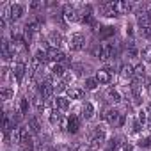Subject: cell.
Segmentation results:
<instances>
[{"instance_id":"cell-20","label":"cell","mask_w":151,"mask_h":151,"mask_svg":"<svg viewBox=\"0 0 151 151\" xmlns=\"http://www.w3.org/2000/svg\"><path fill=\"white\" fill-rule=\"evenodd\" d=\"M123 146L124 142H121V137H109L103 146V151H121Z\"/></svg>"},{"instance_id":"cell-32","label":"cell","mask_w":151,"mask_h":151,"mask_svg":"<svg viewBox=\"0 0 151 151\" xmlns=\"http://www.w3.org/2000/svg\"><path fill=\"white\" fill-rule=\"evenodd\" d=\"M137 149V146L135 144H130V142H124V146L121 147V151H135Z\"/></svg>"},{"instance_id":"cell-25","label":"cell","mask_w":151,"mask_h":151,"mask_svg":"<svg viewBox=\"0 0 151 151\" xmlns=\"http://www.w3.org/2000/svg\"><path fill=\"white\" fill-rule=\"evenodd\" d=\"M87 93H94L98 87H100V84H98V80L94 78V75H91V77H86L84 78V86H82Z\"/></svg>"},{"instance_id":"cell-19","label":"cell","mask_w":151,"mask_h":151,"mask_svg":"<svg viewBox=\"0 0 151 151\" xmlns=\"http://www.w3.org/2000/svg\"><path fill=\"white\" fill-rule=\"evenodd\" d=\"M25 117H29V112H30V109H32V101H30V98L25 94V96H20L18 98V101H16V105H14Z\"/></svg>"},{"instance_id":"cell-33","label":"cell","mask_w":151,"mask_h":151,"mask_svg":"<svg viewBox=\"0 0 151 151\" xmlns=\"http://www.w3.org/2000/svg\"><path fill=\"white\" fill-rule=\"evenodd\" d=\"M144 14H146V18H147V23L151 25V6H147V9L144 11Z\"/></svg>"},{"instance_id":"cell-11","label":"cell","mask_w":151,"mask_h":151,"mask_svg":"<svg viewBox=\"0 0 151 151\" xmlns=\"http://www.w3.org/2000/svg\"><path fill=\"white\" fill-rule=\"evenodd\" d=\"M48 73H50V77L55 78V80H62L66 77V73H68V68L64 64H59V62H50L48 64Z\"/></svg>"},{"instance_id":"cell-1","label":"cell","mask_w":151,"mask_h":151,"mask_svg":"<svg viewBox=\"0 0 151 151\" xmlns=\"http://www.w3.org/2000/svg\"><path fill=\"white\" fill-rule=\"evenodd\" d=\"M100 119H101L105 124L112 126V128H123L124 123H126V114L121 112L117 107H107V109L101 112Z\"/></svg>"},{"instance_id":"cell-27","label":"cell","mask_w":151,"mask_h":151,"mask_svg":"<svg viewBox=\"0 0 151 151\" xmlns=\"http://www.w3.org/2000/svg\"><path fill=\"white\" fill-rule=\"evenodd\" d=\"M147 117H149V114L146 112V109L144 107H140V109H137V112H135V119L146 128V123H147Z\"/></svg>"},{"instance_id":"cell-14","label":"cell","mask_w":151,"mask_h":151,"mask_svg":"<svg viewBox=\"0 0 151 151\" xmlns=\"http://www.w3.org/2000/svg\"><path fill=\"white\" fill-rule=\"evenodd\" d=\"M86 89L84 87H78V86H71V87H68V91H66V96L71 100V101H84V98H86Z\"/></svg>"},{"instance_id":"cell-28","label":"cell","mask_w":151,"mask_h":151,"mask_svg":"<svg viewBox=\"0 0 151 151\" xmlns=\"http://www.w3.org/2000/svg\"><path fill=\"white\" fill-rule=\"evenodd\" d=\"M142 128H144V126H142L135 117H133V119H132V124H130L128 133H130V135H142Z\"/></svg>"},{"instance_id":"cell-13","label":"cell","mask_w":151,"mask_h":151,"mask_svg":"<svg viewBox=\"0 0 151 151\" xmlns=\"http://www.w3.org/2000/svg\"><path fill=\"white\" fill-rule=\"evenodd\" d=\"M94 78L98 80L100 86H110V84L114 82V75H112L109 69H105V68H98V69L94 71Z\"/></svg>"},{"instance_id":"cell-5","label":"cell","mask_w":151,"mask_h":151,"mask_svg":"<svg viewBox=\"0 0 151 151\" xmlns=\"http://www.w3.org/2000/svg\"><path fill=\"white\" fill-rule=\"evenodd\" d=\"M27 75H29V64H25V62H14L13 64V82L16 86L23 84Z\"/></svg>"},{"instance_id":"cell-9","label":"cell","mask_w":151,"mask_h":151,"mask_svg":"<svg viewBox=\"0 0 151 151\" xmlns=\"http://www.w3.org/2000/svg\"><path fill=\"white\" fill-rule=\"evenodd\" d=\"M133 64L130 62V60H124L121 66H119V78H121V82H124V84H128L130 86V82L133 80Z\"/></svg>"},{"instance_id":"cell-6","label":"cell","mask_w":151,"mask_h":151,"mask_svg":"<svg viewBox=\"0 0 151 151\" xmlns=\"http://www.w3.org/2000/svg\"><path fill=\"white\" fill-rule=\"evenodd\" d=\"M29 6L22 4V2H11V25H16L20 20H23V16L27 14Z\"/></svg>"},{"instance_id":"cell-29","label":"cell","mask_w":151,"mask_h":151,"mask_svg":"<svg viewBox=\"0 0 151 151\" xmlns=\"http://www.w3.org/2000/svg\"><path fill=\"white\" fill-rule=\"evenodd\" d=\"M135 23L133 22H128L126 25H124V34H126V37H130V41H133L135 39V36H137V30H135Z\"/></svg>"},{"instance_id":"cell-17","label":"cell","mask_w":151,"mask_h":151,"mask_svg":"<svg viewBox=\"0 0 151 151\" xmlns=\"http://www.w3.org/2000/svg\"><path fill=\"white\" fill-rule=\"evenodd\" d=\"M53 109H57V110H60L62 114H66V112H69V109H71V100H69L66 94L55 96V98H53Z\"/></svg>"},{"instance_id":"cell-8","label":"cell","mask_w":151,"mask_h":151,"mask_svg":"<svg viewBox=\"0 0 151 151\" xmlns=\"http://www.w3.org/2000/svg\"><path fill=\"white\" fill-rule=\"evenodd\" d=\"M78 114H80V117H82L84 121H91V119H94V117H96L98 110H96V107H94V103H93V101L84 100V101L80 103V110H78Z\"/></svg>"},{"instance_id":"cell-34","label":"cell","mask_w":151,"mask_h":151,"mask_svg":"<svg viewBox=\"0 0 151 151\" xmlns=\"http://www.w3.org/2000/svg\"><path fill=\"white\" fill-rule=\"evenodd\" d=\"M144 109H146V112H147V114L151 116V100H149V101H147V103L144 105Z\"/></svg>"},{"instance_id":"cell-23","label":"cell","mask_w":151,"mask_h":151,"mask_svg":"<svg viewBox=\"0 0 151 151\" xmlns=\"http://www.w3.org/2000/svg\"><path fill=\"white\" fill-rule=\"evenodd\" d=\"M14 86H9V84H6V86H2L0 87V100H2L4 103H9L13 98H14Z\"/></svg>"},{"instance_id":"cell-12","label":"cell","mask_w":151,"mask_h":151,"mask_svg":"<svg viewBox=\"0 0 151 151\" xmlns=\"http://www.w3.org/2000/svg\"><path fill=\"white\" fill-rule=\"evenodd\" d=\"M25 123H27V126L30 128V132L34 133V137L43 133V123H41L39 114H30V116L27 117V121H25Z\"/></svg>"},{"instance_id":"cell-2","label":"cell","mask_w":151,"mask_h":151,"mask_svg":"<svg viewBox=\"0 0 151 151\" xmlns=\"http://www.w3.org/2000/svg\"><path fill=\"white\" fill-rule=\"evenodd\" d=\"M66 45H68L69 52L78 53V52H84V50H86V46H87V37H86V34L80 32V30L71 32L69 37H68V43H66Z\"/></svg>"},{"instance_id":"cell-3","label":"cell","mask_w":151,"mask_h":151,"mask_svg":"<svg viewBox=\"0 0 151 151\" xmlns=\"http://www.w3.org/2000/svg\"><path fill=\"white\" fill-rule=\"evenodd\" d=\"M62 16L68 23H82V7L80 4H64L62 6Z\"/></svg>"},{"instance_id":"cell-21","label":"cell","mask_w":151,"mask_h":151,"mask_svg":"<svg viewBox=\"0 0 151 151\" xmlns=\"http://www.w3.org/2000/svg\"><path fill=\"white\" fill-rule=\"evenodd\" d=\"M146 75H147V66L144 62L135 64V68H133V80H137V82L142 84L146 80Z\"/></svg>"},{"instance_id":"cell-10","label":"cell","mask_w":151,"mask_h":151,"mask_svg":"<svg viewBox=\"0 0 151 151\" xmlns=\"http://www.w3.org/2000/svg\"><path fill=\"white\" fill-rule=\"evenodd\" d=\"M82 123L84 119L80 117V114H69L68 116V133L69 135H77L80 130H82Z\"/></svg>"},{"instance_id":"cell-26","label":"cell","mask_w":151,"mask_h":151,"mask_svg":"<svg viewBox=\"0 0 151 151\" xmlns=\"http://www.w3.org/2000/svg\"><path fill=\"white\" fill-rule=\"evenodd\" d=\"M140 62H144L146 66L151 64V43L142 46V50H140Z\"/></svg>"},{"instance_id":"cell-24","label":"cell","mask_w":151,"mask_h":151,"mask_svg":"<svg viewBox=\"0 0 151 151\" xmlns=\"http://www.w3.org/2000/svg\"><path fill=\"white\" fill-rule=\"evenodd\" d=\"M135 146H137L139 149H149V147H151V132L139 135V137H137Z\"/></svg>"},{"instance_id":"cell-4","label":"cell","mask_w":151,"mask_h":151,"mask_svg":"<svg viewBox=\"0 0 151 151\" xmlns=\"http://www.w3.org/2000/svg\"><path fill=\"white\" fill-rule=\"evenodd\" d=\"M45 37L48 39V43H50V46H52V48H59V50H62L64 43H68L66 36H64V34H62V30H60V29H57V27L48 29V30H46V34H45Z\"/></svg>"},{"instance_id":"cell-22","label":"cell","mask_w":151,"mask_h":151,"mask_svg":"<svg viewBox=\"0 0 151 151\" xmlns=\"http://www.w3.org/2000/svg\"><path fill=\"white\" fill-rule=\"evenodd\" d=\"M124 55H126L128 60H130V59H140V50H139V46L135 45V41H128V43H126V46H124Z\"/></svg>"},{"instance_id":"cell-7","label":"cell","mask_w":151,"mask_h":151,"mask_svg":"<svg viewBox=\"0 0 151 151\" xmlns=\"http://www.w3.org/2000/svg\"><path fill=\"white\" fill-rule=\"evenodd\" d=\"M116 34H117V29H116L114 25H110V23H107V25H100L98 30H96V37H98L100 43L112 41V39L116 37Z\"/></svg>"},{"instance_id":"cell-30","label":"cell","mask_w":151,"mask_h":151,"mask_svg":"<svg viewBox=\"0 0 151 151\" xmlns=\"http://www.w3.org/2000/svg\"><path fill=\"white\" fill-rule=\"evenodd\" d=\"M137 34H139L142 39H146V41H149V43H151V27H146V29H139V30H137Z\"/></svg>"},{"instance_id":"cell-31","label":"cell","mask_w":151,"mask_h":151,"mask_svg":"<svg viewBox=\"0 0 151 151\" xmlns=\"http://www.w3.org/2000/svg\"><path fill=\"white\" fill-rule=\"evenodd\" d=\"M57 151H73V146L66 144V142H60V144H55Z\"/></svg>"},{"instance_id":"cell-35","label":"cell","mask_w":151,"mask_h":151,"mask_svg":"<svg viewBox=\"0 0 151 151\" xmlns=\"http://www.w3.org/2000/svg\"><path fill=\"white\" fill-rule=\"evenodd\" d=\"M45 151H57V147L55 146H48V147H45Z\"/></svg>"},{"instance_id":"cell-18","label":"cell","mask_w":151,"mask_h":151,"mask_svg":"<svg viewBox=\"0 0 151 151\" xmlns=\"http://www.w3.org/2000/svg\"><path fill=\"white\" fill-rule=\"evenodd\" d=\"M45 116H46V121H48V124H50V126H53V128L57 130L59 123L62 121V117H64L66 114H62V112H60V110H57V109H50V110H48Z\"/></svg>"},{"instance_id":"cell-15","label":"cell","mask_w":151,"mask_h":151,"mask_svg":"<svg viewBox=\"0 0 151 151\" xmlns=\"http://www.w3.org/2000/svg\"><path fill=\"white\" fill-rule=\"evenodd\" d=\"M105 100L114 107V105H119L124 98H123V93H121L117 87H109L107 93H105Z\"/></svg>"},{"instance_id":"cell-16","label":"cell","mask_w":151,"mask_h":151,"mask_svg":"<svg viewBox=\"0 0 151 151\" xmlns=\"http://www.w3.org/2000/svg\"><path fill=\"white\" fill-rule=\"evenodd\" d=\"M98 11L101 13L103 18H119L117 11H116V2H103V4H100Z\"/></svg>"}]
</instances>
